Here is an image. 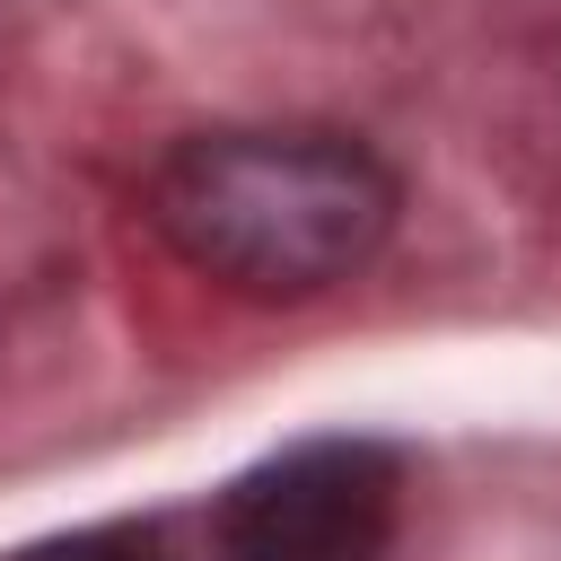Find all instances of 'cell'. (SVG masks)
I'll return each mask as SVG.
<instances>
[{
	"label": "cell",
	"instance_id": "obj_1",
	"mask_svg": "<svg viewBox=\"0 0 561 561\" xmlns=\"http://www.w3.org/2000/svg\"><path fill=\"white\" fill-rule=\"evenodd\" d=\"M149 228L237 298H316L394 228V175L342 131H193L149 175Z\"/></svg>",
	"mask_w": 561,
	"mask_h": 561
},
{
	"label": "cell",
	"instance_id": "obj_3",
	"mask_svg": "<svg viewBox=\"0 0 561 561\" xmlns=\"http://www.w3.org/2000/svg\"><path fill=\"white\" fill-rule=\"evenodd\" d=\"M0 561H158V526L140 517H114V526H79V535H44V543H18Z\"/></svg>",
	"mask_w": 561,
	"mask_h": 561
},
{
	"label": "cell",
	"instance_id": "obj_2",
	"mask_svg": "<svg viewBox=\"0 0 561 561\" xmlns=\"http://www.w3.org/2000/svg\"><path fill=\"white\" fill-rule=\"evenodd\" d=\"M394 456L377 438H307L219 500L228 561H377L394 535Z\"/></svg>",
	"mask_w": 561,
	"mask_h": 561
}]
</instances>
